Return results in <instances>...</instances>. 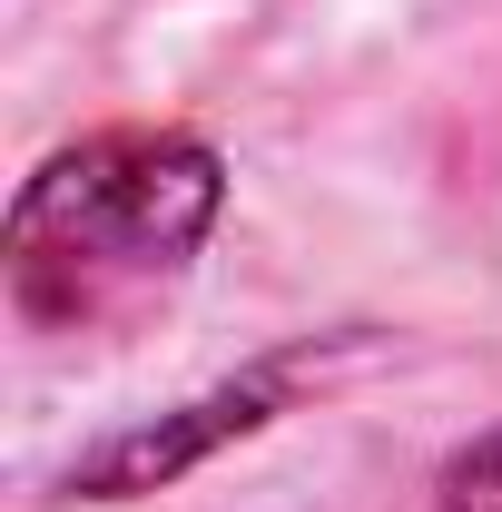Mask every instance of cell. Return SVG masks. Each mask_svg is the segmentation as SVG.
Segmentation results:
<instances>
[{
	"label": "cell",
	"mask_w": 502,
	"mask_h": 512,
	"mask_svg": "<svg viewBox=\"0 0 502 512\" xmlns=\"http://www.w3.org/2000/svg\"><path fill=\"white\" fill-rule=\"evenodd\" d=\"M227 168L188 128H99L60 148L10 207V306L30 325H109L168 286L217 227Z\"/></svg>",
	"instance_id": "6da1fadb"
},
{
	"label": "cell",
	"mask_w": 502,
	"mask_h": 512,
	"mask_svg": "<svg viewBox=\"0 0 502 512\" xmlns=\"http://www.w3.org/2000/svg\"><path fill=\"white\" fill-rule=\"evenodd\" d=\"M434 512H502V424H493V434H473V444L443 463Z\"/></svg>",
	"instance_id": "7a4b0ae2"
}]
</instances>
